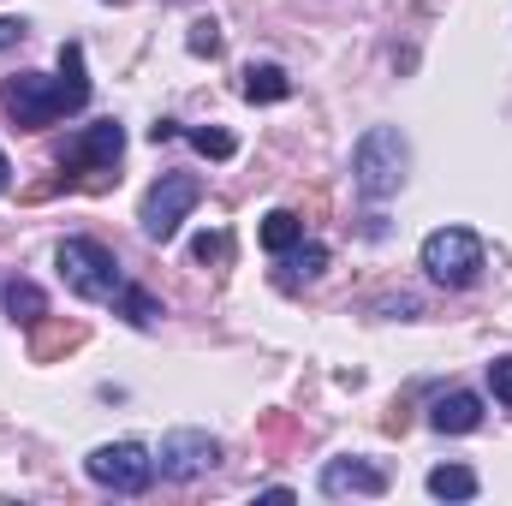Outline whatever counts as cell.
<instances>
[{
    "label": "cell",
    "instance_id": "cell-25",
    "mask_svg": "<svg viewBox=\"0 0 512 506\" xmlns=\"http://www.w3.org/2000/svg\"><path fill=\"white\" fill-rule=\"evenodd\" d=\"M114 6H120V0H114Z\"/></svg>",
    "mask_w": 512,
    "mask_h": 506
},
{
    "label": "cell",
    "instance_id": "cell-15",
    "mask_svg": "<svg viewBox=\"0 0 512 506\" xmlns=\"http://www.w3.org/2000/svg\"><path fill=\"white\" fill-rule=\"evenodd\" d=\"M114 316H126L131 328H155L167 310L155 304V292H143V286H120V298H114Z\"/></svg>",
    "mask_w": 512,
    "mask_h": 506
},
{
    "label": "cell",
    "instance_id": "cell-17",
    "mask_svg": "<svg viewBox=\"0 0 512 506\" xmlns=\"http://www.w3.org/2000/svg\"><path fill=\"white\" fill-rule=\"evenodd\" d=\"M292 96V78L280 66H251L245 72V102H286Z\"/></svg>",
    "mask_w": 512,
    "mask_h": 506
},
{
    "label": "cell",
    "instance_id": "cell-8",
    "mask_svg": "<svg viewBox=\"0 0 512 506\" xmlns=\"http://www.w3.org/2000/svg\"><path fill=\"white\" fill-rule=\"evenodd\" d=\"M215 459H221V441H215L209 429H173V435L155 447V471H161L167 483H191V477L215 471Z\"/></svg>",
    "mask_w": 512,
    "mask_h": 506
},
{
    "label": "cell",
    "instance_id": "cell-16",
    "mask_svg": "<svg viewBox=\"0 0 512 506\" xmlns=\"http://www.w3.org/2000/svg\"><path fill=\"white\" fill-rule=\"evenodd\" d=\"M298 239H304V221H298L292 209H274V215H262V251L286 256Z\"/></svg>",
    "mask_w": 512,
    "mask_h": 506
},
{
    "label": "cell",
    "instance_id": "cell-21",
    "mask_svg": "<svg viewBox=\"0 0 512 506\" xmlns=\"http://www.w3.org/2000/svg\"><path fill=\"white\" fill-rule=\"evenodd\" d=\"M489 387H495V399L512 411V358H495L489 364Z\"/></svg>",
    "mask_w": 512,
    "mask_h": 506
},
{
    "label": "cell",
    "instance_id": "cell-10",
    "mask_svg": "<svg viewBox=\"0 0 512 506\" xmlns=\"http://www.w3.org/2000/svg\"><path fill=\"white\" fill-rule=\"evenodd\" d=\"M429 429H435V435H471V429H483V399L465 393V387L441 393V399L429 405Z\"/></svg>",
    "mask_w": 512,
    "mask_h": 506
},
{
    "label": "cell",
    "instance_id": "cell-11",
    "mask_svg": "<svg viewBox=\"0 0 512 506\" xmlns=\"http://www.w3.org/2000/svg\"><path fill=\"white\" fill-rule=\"evenodd\" d=\"M6 316H12L18 328H36V322L48 316V292H42L36 280H6Z\"/></svg>",
    "mask_w": 512,
    "mask_h": 506
},
{
    "label": "cell",
    "instance_id": "cell-22",
    "mask_svg": "<svg viewBox=\"0 0 512 506\" xmlns=\"http://www.w3.org/2000/svg\"><path fill=\"white\" fill-rule=\"evenodd\" d=\"M12 42H24V18H0V48H12Z\"/></svg>",
    "mask_w": 512,
    "mask_h": 506
},
{
    "label": "cell",
    "instance_id": "cell-9",
    "mask_svg": "<svg viewBox=\"0 0 512 506\" xmlns=\"http://www.w3.org/2000/svg\"><path fill=\"white\" fill-rule=\"evenodd\" d=\"M316 489L328 501H340V495H387V471L370 465V459H328L322 477H316Z\"/></svg>",
    "mask_w": 512,
    "mask_h": 506
},
{
    "label": "cell",
    "instance_id": "cell-19",
    "mask_svg": "<svg viewBox=\"0 0 512 506\" xmlns=\"http://www.w3.org/2000/svg\"><path fill=\"white\" fill-rule=\"evenodd\" d=\"M185 48L215 60V54H221V24H215V18H197V24H191V36H185Z\"/></svg>",
    "mask_w": 512,
    "mask_h": 506
},
{
    "label": "cell",
    "instance_id": "cell-5",
    "mask_svg": "<svg viewBox=\"0 0 512 506\" xmlns=\"http://www.w3.org/2000/svg\"><path fill=\"white\" fill-rule=\"evenodd\" d=\"M423 268H429V280H435V286L465 292V286H477V280H483L489 256H483V239H477L471 227H435V233L423 239Z\"/></svg>",
    "mask_w": 512,
    "mask_h": 506
},
{
    "label": "cell",
    "instance_id": "cell-18",
    "mask_svg": "<svg viewBox=\"0 0 512 506\" xmlns=\"http://www.w3.org/2000/svg\"><path fill=\"white\" fill-rule=\"evenodd\" d=\"M191 143H197V155H209V161H233V131H221V126H197V131H185Z\"/></svg>",
    "mask_w": 512,
    "mask_h": 506
},
{
    "label": "cell",
    "instance_id": "cell-12",
    "mask_svg": "<svg viewBox=\"0 0 512 506\" xmlns=\"http://www.w3.org/2000/svg\"><path fill=\"white\" fill-rule=\"evenodd\" d=\"M72 346H84V328L78 322H36V340H30V358L36 364H48V358H60V352H72Z\"/></svg>",
    "mask_w": 512,
    "mask_h": 506
},
{
    "label": "cell",
    "instance_id": "cell-1",
    "mask_svg": "<svg viewBox=\"0 0 512 506\" xmlns=\"http://www.w3.org/2000/svg\"><path fill=\"white\" fill-rule=\"evenodd\" d=\"M90 102V78H84V48L66 42L60 48V78H42V72H18L0 84V108L6 120L24 131H42L54 126L60 114H78Z\"/></svg>",
    "mask_w": 512,
    "mask_h": 506
},
{
    "label": "cell",
    "instance_id": "cell-20",
    "mask_svg": "<svg viewBox=\"0 0 512 506\" xmlns=\"http://www.w3.org/2000/svg\"><path fill=\"white\" fill-rule=\"evenodd\" d=\"M227 251H233V239H227V233H197V245H191L197 262H227Z\"/></svg>",
    "mask_w": 512,
    "mask_h": 506
},
{
    "label": "cell",
    "instance_id": "cell-13",
    "mask_svg": "<svg viewBox=\"0 0 512 506\" xmlns=\"http://www.w3.org/2000/svg\"><path fill=\"white\" fill-rule=\"evenodd\" d=\"M286 274H280V286H298V280H316L322 268H328V245H316V239H298L292 251H286V262H280Z\"/></svg>",
    "mask_w": 512,
    "mask_h": 506
},
{
    "label": "cell",
    "instance_id": "cell-4",
    "mask_svg": "<svg viewBox=\"0 0 512 506\" xmlns=\"http://www.w3.org/2000/svg\"><path fill=\"white\" fill-rule=\"evenodd\" d=\"M54 262H60V280H66L78 298H90V304H114L120 286H126L120 256L108 251V245H96V239H60Z\"/></svg>",
    "mask_w": 512,
    "mask_h": 506
},
{
    "label": "cell",
    "instance_id": "cell-7",
    "mask_svg": "<svg viewBox=\"0 0 512 506\" xmlns=\"http://www.w3.org/2000/svg\"><path fill=\"white\" fill-rule=\"evenodd\" d=\"M197 197H203V185L191 179V173H161L155 185H149V197H143V239H155V245H167L173 233H179V221L197 209Z\"/></svg>",
    "mask_w": 512,
    "mask_h": 506
},
{
    "label": "cell",
    "instance_id": "cell-2",
    "mask_svg": "<svg viewBox=\"0 0 512 506\" xmlns=\"http://www.w3.org/2000/svg\"><path fill=\"white\" fill-rule=\"evenodd\" d=\"M405 173H411V143H405L399 126H370L358 137V149H352V185H358L370 203L399 197Z\"/></svg>",
    "mask_w": 512,
    "mask_h": 506
},
{
    "label": "cell",
    "instance_id": "cell-23",
    "mask_svg": "<svg viewBox=\"0 0 512 506\" xmlns=\"http://www.w3.org/2000/svg\"><path fill=\"white\" fill-rule=\"evenodd\" d=\"M167 137H179V120H155L149 126V143H167Z\"/></svg>",
    "mask_w": 512,
    "mask_h": 506
},
{
    "label": "cell",
    "instance_id": "cell-6",
    "mask_svg": "<svg viewBox=\"0 0 512 506\" xmlns=\"http://www.w3.org/2000/svg\"><path fill=\"white\" fill-rule=\"evenodd\" d=\"M84 471H90V483H102L114 495H143L155 483V453L143 441H108L84 459Z\"/></svg>",
    "mask_w": 512,
    "mask_h": 506
},
{
    "label": "cell",
    "instance_id": "cell-24",
    "mask_svg": "<svg viewBox=\"0 0 512 506\" xmlns=\"http://www.w3.org/2000/svg\"><path fill=\"white\" fill-rule=\"evenodd\" d=\"M6 185H12V167H6V155H0V191H6Z\"/></svg>",
    "mask_w": 512,
    "mask_h": 506
},
{
    "label": "cell",
    "instance_id": "cell-14",
    "mask_svg": "<svg viewBox=\"0 0 512 506\" xmlns=\"http://www.w3.org/2000/svg\"><path fill=\"white\" fill-rule=\"evenodd\" d=\"M429 495H435V501H471V495H477V471H465V465H435V471H429Z\"/></svg>",
    "mask_w": 512,
    "mask_h": 506
},
{
    "label": "cell",
    "instance_id": "cell-3",
    "mask_svg": "<svg viewBox=\"0 0 512 506\" xmlns=\"http://www.w3.org/2000/svg\"><path fill=\"white\" fill-rule=\"evenodd\" d=\"M120 155H126V126L120 120H96V126H84L72 143H66V155H60V179L66 185H84V191H108L120 173Z\"/></svg>",
    "mask_w": 512,
    "mask_h": 506
}]
</instances>
